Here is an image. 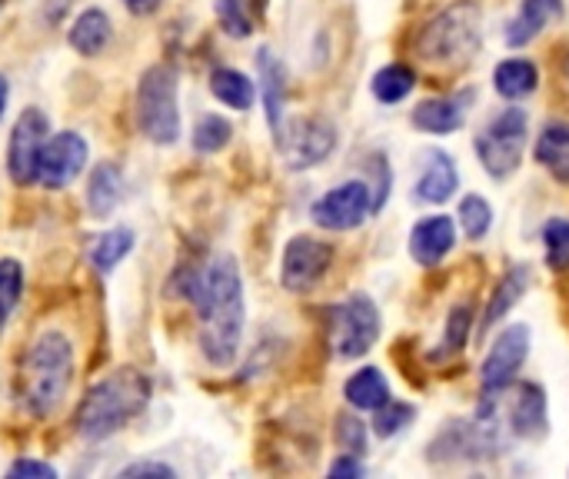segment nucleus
Returning a JSON list of instances; mask_svg holds the SVG:
<instances>
[{
	"instance_id": "1",
	"label": "nucleus",
	"mask_w": 569,
	"mask_h": 479,
	"mask_svg": "<svg viewBox=\"0 0 569 479\" xmlns=\"http://www.w3.org/2000/svg\"><path fill=\"white\" fill-rule=\"evenodd\" d=\"M193 307H197V330H200V350L213 367H230L240 350L243 337V280L237 270V260L220 253L213 257L187 287Z\"/></svg>"
},
{
	"instance_id": "2",
	"label": "nucleus",
	"mask_w": 569,
	"mask_h": 479,
	"mask_svg": "<svg viewBox=\"0 0 569 479\" xmlns=\"http://www.w3.org/2000/svg\"><path fill=\"white\" fill-rule=\"evenodd\" d=\"M70 383H73V347L63 333L47 330L27 350L20 363V377H17V390H20L27 413L40 420L57 413L67 400Z\"/></svg>"
},
{
	"instance_id": "3",
	"label": "nucleus",
	"mask_w": 569,
	"mask_h": 479,
	"mask_svg": "<svg viewBox=\"0 0 569 479\" xmlns=\"http://www.w3.org/2000/svg\"><path fill=\"white\" fill-rule=\"evenodd\" d=\"M147 403H150V380L133 367L113 370L110 377H103L87 390L73 420L77 433L83 440H103L123 430L133 417H140Z\"/></svg>"
},
{
	"instance_id": "4",
	"label": "nucleus",
	"mask_w": 569,
	"mask_h": 479,
	"mask_svg": "<svg viewBox=\"0 0 569 479\" xmlns=\"http://www.w3.org/2000/svg\"><path fill=\"white\" fill-rule=\"evenodd\" d=\"M480 40H483V7L477 0H453L420 27L413 50L427 63L450 67V63L473 60Z\"/></svg>"
},
{
	"instance_id": "5",
	"label": "nucleus",
	"mask_w": 569,
	"mask_h": 479,
	"mask_svg": "<svg viewBox=\"0 0 569 479\" xmlns=\"http://www.w3.org/2000/svg\"><path fill=\"white\" fill-rule=\"evenodd\" d=\"M137 123L150 143L170 147L180 140L177 110V70L170 63H153L137 87Z\"/></svg>"
},
{
	"instance_id": "6",
	"label": "nucleus",
	"mask_w": 569,
	"mask_h": 479,
	"mask_svg": "<svg viewBox=\"0 0 569 479\" xmlns=\"http://www.w3.org/2000/svg\"><path fill=\"white\" fill-rule=\"evenodd\" d=\"M523 147H527V110L523 107H507L483 127V133H477V157L493 180H507L520 167Z\"/></svg>"
},
{
	"instance_id": "7",
	"label": "nucleus",
	"mask_w": 569,
	"mask_h": 479,
	"mask_svg": "<svg viewBox=\"0 0 569 479\" xmlns=\"http://www.w3.org/2000/svg\"><path fill=\"white\" fill-rule=\"evenodd\" d=\"M380 340V310L367 293H353L350 300L330 310V350L337 360H357L373 350Z\"/></svg>"
},
{
	"instance_id": "8",
	"label": "nucleus",
	"mask_w": 569,
	"mask_h": 479,
	"mask_svg": "<svg viewBox=\"0 0 569 479\" xmlns=\"http://www.w3.org/2000/svg\"><path fill=\"white\" fill-rule=\"evenodd\" d=\"M277 147L283 150L290 170H310L333 153L337 127L327 117H297V120L283 123Z\"/></svg>"
},
{
	"instance_id": "9",
	"label": "nucleus",
	"mask_w": 569,
	"mask_h": 479,
	"mask_svg": "<svg viewBox=\"0 0 569 479\" xmlns=\"http://www.w3.org/2000/svg\"><path fill=\"white\" fill-rule=\"evenodd\" d=\"M530 357V327L527 323H510L490 347L483 367H480V390L483 397H497L507 387H513L517 373L523 370Z\"/></svg>"
},
{
	"instance_id": "10",
	"label": "nucleus",
	"mask_w": 569,
	"mask_h": 479,
	"mask_svg": "<svg viewBox=\"0 0 569 479\" xmlns=\"http://www.w3.org/2000/svg\"><path fill=\"white\" fill-rule=\"evenodd\" d=\"M310 213H313V223L320 230H333V233L357 230L373 213L370 183L367 180H347V183L333 187L330 193H323Z\"/></svg>"
},
{
	"instance_id": "11",
	"label": "nucleus",
	"mask_w": 569,
	"mask_h": 479,
	"mask_svg": "<svg viewBox=\"0 0 569 479\" xmlns=\"http://www.w3.org/2000/svg\"><path fill=\"white\" fill-rule=\"evenodd\" d=\"M47 133H50V120L43 110L37 107H27L13 130H10V143H7V170H10V180L17 187H30L33 177H37V157H40V147L47 143Z\"/></svg>"
},
{
	"instance_id": "12",
	"label": "nucleus",
	"mask_w": 569,
	"mask_h": 479,
	"mask_svg": "<svg viewBox=\"0 0 569 479\" xmlns=\"http://www.w3.org/2000/svg\"><path fill=\"white\" fill-rule=\"evenodd\" d=\"M333 267V247L313 237H293L283 250L280 283L287 293H310Z\"/></svg>"
},
{
	"instance_id": "13",
	"label": "nucleus",
	"mask_w": 569,
	"mask_h": 479,
	"mask_svg": "<svg viewBox=\"0 0 569 479\" xmlns=\"http://www.w3.org/2000/svg\"><path fill=\"white\" fill-rule=\"evenodd\" d=\"M87 157H90L87 140L80 133H73V130H63V133H57L53 140H47L40 147L33 183H40L47 190H60V187H67V183H73L80 177V170L87 167Z\"/></svg>"
},
{
	"instance_id": "14",
	"label": "nucleus",
	"mask_w": 569,
	"mask_h": 479,
	"mask_svg": "<svg viewBox=\"0 0 569 479\" xmlns=\"http://www.w3.org/2000/svg\"><path fill=\"white\" fill-rule=\"evenodd\" d=\"M493 450H503L497 420H483V423H457L450 427L443 437H437V443L430 447V457L437 460H473V457H493Z\"/></svg>"
},
{
	"instance_id": "15",
	"label": "nucleus",
	"mask_w": 569,
	"mask_h": 479,
	"mask_svg": "<svg viewBox=\"0 0 569 479\" xmlns=\"http://www.w3.org/2000/svg\"><path fill=\"white\" fill-rule=\"evenodd\" d=\"M453 247H457V223L443 213L420 220L410 233V257L420 267H440Z\"/></svg>"
},
{
	"instance_id": "16",
	"label": "nucleus",
	"mask_w": 569,
	"mask_h": 479,
	"mask_svg": "<svg viewBox=\"0 0 569 479\" xmlns=\"http://www.w3.org/2000/svg\"><path fill=\"white\" fill-rule=\"evenodd\" d=\"M257 70L263 80V110H267V123L273 130V140L283 133V110H287V67L273 57V50H260L257 53Z\"/></svg>"
},
{
	"instance_id": "17",
	"label": "nucleus",
	"mask_w": 569,
	"mask_h": 479,
	"mask_svg": "<svg viewBox=\"0 0 569 479\" xmlns=\"http://www.w3.org/2000/svg\"><path fill=\"white\" fill-rule=\"evenodd\" d=\"M467 120V97L457 93V97H433V100H423L420 107H413L410 113V123L423 133H433V137H447V133H457Z\"/></svg>"
},
{
	"instance_id": "18",
	"label": "nucleus",
	"mask_w": 569,
	"mask_h": 479,
	"mask_svg": "<svg viewBox=\"0 0 569 479\" xmlns=\"http://www.w3.org/2000/svg\"><path fill=\"white\" fill-rule=\"evenodd\" d=\"M563 17V0H520V13L507 23V47H527Z\"/></svg>"
},
{
	"instance_id": "19",
	"label": "nucleus",
	"mask_w": 569,
	"mask_h": 479,
	"mask_svg": "<svg viewBox=\"0 0 569 479\" xmlns=\"http://www.w3.org/2000/svg\"><path fill=\"white\" fill-rule=\"evenodd\" d=\"M457 187H460V173H457L453 157L443 153V150H430L427 153V167H423V173L417 180V190H413L417 200L440 207V203H447L457 193Z\"/></svg>"
},
{
	"instance_id": "20",
	"label": "nucleus",
	"mask_w": 569,
	"mask_h": 479,
	"mask_svg": "<svg viewBox=\"0 0 569 479\" xmlns=\"http://www.w3.org/2000/svg\"><path fill=\"white\" fill-rule=\"evenodd\" d=\"M510 430L520 440H543L550 430V417H547V393L540 383H523L520 397L510 410Z\"/></svg>"
},
{
	"instance_id": "21",
	"label": "nucleus",
	"mask_w": 569,
	"mask_h": 479,
	"mask_svg": "<svg viewBox=\"0 0 569 479\" xmlns=\"http://www.w3.org/2000/svg\"><path fill=\"white\" fill-rule=\"evenodd\" d=\"M530 280H533V273H530L527 263H520V267H513V270H507L500 277V283L493 287V297L487 303V313H483V330H490L493 323H500L523 300V293L530 290Z\"/></svg>"
},
{
	"instance_id": "22",
	"label": "nucleus",
	"mask_w": 569,
	"mask_h": 479,
	"mask_svg": "<svg viewBox=\"0 0 569 479\" xmlns=\"http://www.w3.org/2000/svg\"><path fill=\"white\" fill-rule=\"evenodd\" d=\"M533 153H537L540 167L550 170L553 180L569 183V123H563V120L547 123L537 137Z\"/></svg>"
},
{
	"instance_id": "23",
	"label": "nucleus",
	"mask_w": 569,
	"mask_h": 479,
	"mask_svg": "<svg viewBox=\"0 0 569 479\" xmlns=\"http://www.w3.org/2000/svg\"><path fill=\"white\" fill-rule=\"evenodd\" d=\"M493 87L503 100H523L540 87V70L527 57H510L493 70Z\"/></svg>"
},
{
	"instance_id": "24",
	"label": "nucleus",
	"mask_w": 569,
	"mask_h": 479,
	"mask_svg": "<svg viewBox=\"0 0 569 479\" xmlns=\"http://www.w3.org/2000/svg\"><path fill=\"white\" fill-rule=\"evenodd\" d=\"M123 200V173L117 163H100L93 173H90V183H87V207L93 217H107L120 207Z\"/></svg>"
},
{
	"instance_id": "25",
	"label": "nucleus",
	"mask_w": 569,
	"mask_h": 479,
	"mask_svg": "<svg viewBox=\"0 0 569 479\" xmlns=\"http://www.w3.org/2000/svg\"><path fill=\"white\" fill-rule=\"evenodd\" d=\"M343 397H347V403H350L353 410L373 413V410H380V407L390 400V383H387V377H383L377 367H363V370H357V373L347 380Z\"/></svg>"
},
{
	"instance_id": "26",
	"label": "nucleus",
	"mask_w": 569,
	"mask_h": 479,
	"mask_svg": "<svg viewBox=\"0 0 569 479\" xmlns=\"http://www.w3.org/2000/svg\"><path fill=\"white\" fill-rule=\"evenodd\" d=\"M67 40H70V47H73L77 53L97 57V53L107 47V40H110V17H107L103 10H97V7L83 10V13L73 20Z\"/></svg>"
},
{
	"instance_id": "27",
	"label": "nucleus",
	"mask_w": 569,
	"mask_h": 479,
	"mask_svg": "<svg viewBox=\"0 0 569 479\" xmlns=\"http://www.w3.org/2000/svg\"><path fill=\"white\" fill-rule=\"evenodd\" d=\"M210 90H213V97H217L220 103H227V107H233V110L253 107V97H257L253 80H250L247 73L233 70V67H217V70L210 73Z\"/></svg>"
},
{
	"instance_id": "28",
	"label": "nucleus",
	"mask_w": 569,
	"mask_h": 479,
	"mask_svg": "<svg viewBox=\"0 0 569 479\" xmlns=\"http://www.w3.org/2000/svg\"><path fill=\"white\" fill-rule=\"evenodd\" d=\"M413 87H417V70L407 63H387L370 80V90L380 103H400L413 93Z\"/></svg>"
},
{
	"instance_id": "29",
	"label": "nucleus",
	"mask_w": 569,
	"mask_h": 479,
	"mask_svg": "<svg viewBox=\"0 0 569 479\" xmlns=\"http://www.w3.org/2000/svg\"><path fill=\"white\" fill-rule=\"evenodd\" d=\"M130 250H133V230L117 227V230H107V233L93 243L90 263L97 267V273H110Z\"/></svg>"
},
{
	"instance_id": "30",
	"label": "nucleus",
	"mask_w": 569,
	"mask_h": 479,
	"mask_svg": "<svg viewBox=\"0 0 569 479\" xmlns=\"http://www.w3.org/2000/svg\"><path fill=\"white\" fill-rule=\"evenodd\" d=\"M457 220L467 233V240H483L493 227V207L480 197V193H467L460 200V210H457Z\"/></svg>"
},
{
	"instance_id": "31",
	"label": "nucleus",
	"mask_w": 569,
	"mask_h": 479,
	"mask_svg": "<svg viewBox=\"0 0 569 479\" xmlns=\"http://www.w3.org/2000/svg\"><path fill=\"white\" fill-rule=\"evenodd\" d=\"M233 137L230 120H223L220 113H203L193 127V147L197 153H220Z\"/></svg>"
},
{
	"instance_id": "32",
	"label": "nucleus",
	"mask_w": 569,
	"mask_h": 479,
	"mask_svg": "<svg viewBox=\"0 0 569 479\" xmlns=\"http://www.w3.org/2000/svg\"><path fill=\"white\" fill-rule=\"evenodd\" d=\"M23 293V267L17 260H0V330L7 327L13 307L20 303Z\"/></svg>"
},
{
	"instance_id": "33",
	"label": "nucleus",
	"mask_w": 569,
	"mask_h": 479,
	"mask_svg": "<svg viewBox=\"0 0 569 479\" xmlns=\"http://www.w3.org/2000/svg\"><path fill=\"white\" fill-rule=\"evenodd\" d=\"M373 413H377L373 430H377V437H383V440L403 433V430L413 423V417H417V410H413L410 403H400V400H387V403H383L380 410H373Z\"/></svg>"
},
{
	"instance_id": "34",
	"label": "nucleus",
	"mask_w": 569,
	"mask_h": 479,
	"mask_svg": "<svg viewBox=\"0 0 569 479\" xmlns=\"http://www.w3.org/2000/svg\"><path fill=\"white\" fill-rule=\"evenodd\" d=\"M217 17L230 37H250L253 33L250 0H217Z\"/></svg>"
},
{
	"instance_id": "35",
	"label": "nucleus",
	"mask_w": 569,
	"mask_h": 479,
	"mask_svg": "<svg viewBox=\"0 0 569 479\" xmlns=\"http://www.w3.org/2000/svg\"><path fill=\"white\" fill-rule=\"evenodd\" d=\"M543 247H547V263L553 270H569V223L567 220H550L543 227Z\"/></svg>"
},
{
	"instance_id": "36",
	"label": "nucleus",
	"mask_w": 569,
	"mask_h": 479,
	"mask_svg": "<svg viewBox=\"0 0 569 479\" xmlns=\"http://www.w3.org/2000/svg\"><path fill=\"white\" fill-rule=\"evenodd\" d=\"M337 443H340L343 453L363 457L367 453V427H363V420L353 417V413H340L337 417Z\"/></svg>"
},
{
	"instance_id": "37",
	"label": "nucleus",
	"mask_w": 569,
	"mask_h": 479,
	"mask_svg": "<svg viewBox=\"0 0 569 479\" xmlns=\"http://www.w3.org/2000/svg\"><path fill=\"white\" fill-rule=\"evenodd\" d=\"M470 330H473V307L470 303H457L450 310V320H447V347L457 353L467 347L470 340Z\"/></svg>"
},
{
	"instance_id": "38",
	"label": "nucleus",
	"mask_w": 569,
	"mask_h": 479,
	"mask_svg": "<svg viewBox=\"0 0 569 479\" xmlns=\"http://www.w3.org/2000/svg\"><path fill=\"white\" fill-rule=\"evenodd\" d=\"M120 479H140V477H163V479H173L177 473H173V467H167V463H157V460H140V463H130V467H123L120 473H117Z\"/></svg>"
},
{
	"instance_id": "39",
	"label": "nucleus",
	"mask_w": 569,
	"mask_h": 479,
	"mask_svg": "<svg viewBox=\"0 0 569 479\" xmlns=\"http://www.w3.org/2000/svg\"><path fill=\"white\" fill-rule=\"evenodd\" d=\"M10 479H57V470L50 463H40V460H17L10 470H7Z\"/></svg>"
},
{
	"instance_id": "40",
	"label": "nucleus",
	"mask_w": 569,
	"mask_h": 479,
	"mask_svg": "<svg viewBox=\"0 0 569 479\" xmlns=\"http://www.w3.org/2000/svg\"><path fill=\"white\" fill-rule=\"evenodd\" d=\"M367 470H363V463H360V457H350V453H343L333 467H330V477H363Z\"/></svg>"
},
{
	"instance_id": "41",
	"label": "nucleus",
	"mask_w": 569,
	"mask_h": 479,
	"mask_svg": "<svg viewBox=\"0 0 569 479\" xmlns=\"http://www.w3.org/2000/svg\"><path fill=\"white\" fill-rule=\"evenodd\" d=\"M133 13H140V17H147V13H153L163 0H123Z\"/></svg>"
},
{
	"instance_id": "42",
	"label": "nucleus",
	"mask_w": 569,
	"mask_h": 479,
	"mask_svg": "<svg viewBox=\"0 0 569 479\" xmlns=\"http://www.w3.org/2000/svg\"><path fill=\"white\" fill-rule=\"evenodd\" d=\"M7 97H10V83H7V77L0 73V117H3V110H7Z\"/></svg>"
},
{
	"instance_id": "43",
	"label": "nucleus",
	"mask_w": 569,
	"mask_h": 479,
	"mask_svg": "<svg viewBox=\"0 0 569 479\" xmlns=\"http://www.w3.org/2000/svg\"><path fill=\"white\" fill-rule=\"evenodd\" d=\"M0 10H3V0H0Z\"/></svg>"
}]
</instances>
